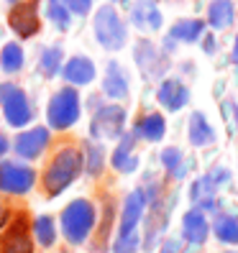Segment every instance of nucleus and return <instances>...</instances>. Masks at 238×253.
<instances>
[{"label": "nucleus", "mask_w": 238, "mask_h": 253, "mask_svg": "<svg viewBox=\"0 0 238 253\" xmlns=\"http://www.w3.org/2000/svg\"><path fill=\"white\" fill-rule=\"evenodd\" d=\"M133 56H136V64L141 67V72L146 74V77H161V74L167 72V67H169V62L164 59V54H161L148 39H141V41L136 43V51H133Z\"/></svg>", "instance_id": "nucleus-8"}, {"label": "nucleus", "mask_w": 238, "mask_h": 253, "mask_svg": "<svg viewBox=\"0 0 238 253\" xmlns=\"http://www.w3.org/2000/svg\"><path fill=\"white\" fill-rule=\"evenodd\" d=\"M190 143L192 146H207V143H213L215 141V130L210 128V123L205 121V115L202 113H192L190 115Z\"/></svg>", "instance_id": "nucleus-21"}, {"label": "nucleus", "mask_w": 238, "mask_h": 253, "mask_svg": "<svg viewBox=\"0 0 238 253\" xmlns=\"http://www.w3.org/2000/svg\"><path fill=\"white\" fill-rule=\"evenodd\" d=\"M47 143H49V130L47 128H31V130H23L16 138L13 148H16V154L21 159H36L47 148Z\"/></svg>", "instance_id": "nucleus-11"}, {"label": "nucleus", "mask_w": 238, "mask_h": 253, "mask_svg": "<svg viewBox=\"0 0 238 253\" xmlns=\"http://www.w3.org/2000/svg\"><path fill=\"white\" fill-rule=\"evenodd\" d=\"M80 171H82V154L77 148H62L54 156V161L49 164L47 174H44V189H47V195H51V197L62 195L77 179Z\"/></svg>", "instance_id": "nucleus-1"}, {"label": "nucleus", "mask_w": 238, "mask_h": 253, "mask_svg": "<svg viewBox=\"0 0 238 253\" xmlns=\"http://www.w3.org/2000/svg\"><path fill=\"white\" fill-rule=\"evenodd\" d=\"M161 253H180V243H177V241H167L164 246H161Z\"/></svg>", "instance_id": "nucleus-34"}, {"label": "nucleus", "mask_w": 238, "mask_h": 253, "mask_svg": "<svg viewBox=\"0 0 238 253\" xmlns=\"http://www.w3.org/2000/svg\"><path fill=\"white\" fill-rule=\"evenodd\" d=\"M62 3L67 5V10L77 13V16H85V13L93 8V0H62Z\"/></svg>", "instance_id": "nucleus-32"}, {"label": "nucleus", "mask_w": 238, "mask_h": 253, "mask_svg": "<svg viewBox=\"0 0 238 253\" xmlns=\"http://www.w3.org/2000/svg\"><path fill=\"white\" fill-rule=\"evenodd\" d=\"M102 167H105V151H102V146L87 141L85 143V171L97 176L102 171Z\"/></svg>", "instance_id": "nucleus-27"}, {"label": "nucleus", "mask_w": 238, "mask_h": 253, "mask_svg": "<svg viewBox=\"0 0 238 253\" xmlns=\"http://www.w3.org/2000/svg\"><path fill=\"white\" fill-rule=\"evenodd\" d=\"M10 3H16V0H10Z\"/></svg>", "instance_id": "nucleus-39"}, {"label": "nucleus", "mask_w": 238, "mask_h": 253, "mask_svg": "<svg viewBox=\"0 0 238 253\" xmlns=\"http://www.w3.org/2000/svg\"><path fill=\"white\" fill-rule=\"evenodd\" d=\"M0 253H34V241H31V235H28L26 217H18L8 228V233L3 235Z\"/></svg>", "instance_id": "nucleus-12"}, {"label": "nucleus", "mask_w": 238, "mask_h": 253, "mask_svg": "<svg viewBox=\"0 0 238 253\" xmlns=\"http://www.w3.org/2000/svg\"><path fill=\"white\" fill-rule=\"evenodd\" d=\"M34 233H36V241H39L44 248L54 246V241H56L54 220H51L49 215H41V217H36V222H34Z\"/></svg>", "instance_id": "nucleus-29"}, {"label": "nucleus", "mask_w": 238, "mask_h": 253, "mask_svg": "<svg viewBox=\"0 0 238 253\" xmlns=\"http://www.w3.org/2000/svg\"><path fill=\"white\" fill-rule=\"evenodd\" d=\"M146 192L143 189H133L131 195L126 197L123 202V212H121V230H118V235H131V233H136L139 228V222L146 212Z\"/></svg>", "instance_id": "nucleus-10"}, {"label": "nucleus", "mask_w": 238, "mask_h": 253, "mask_svg": "<svg viewBox=\"0 0 238 253\" xmlns=\"http://www.w3.org/2000/svg\"><path fill=\"white\" fill-rule=\"evenodd\" d=\"M5 151H8V138L3 136V133H0V156H3Z\"/></svg>", "instance_id": "nucleus-35"}, {"label": "nucleus", "mask_w": 238, "mask_h": 253, "mask_svg": "<svg viewBox=\"0 0 238 253\" xmlns=\"http://www.w3.org/2000/svg\"><path fill=\"white\" fill-rule=\"evenodd\" d=\"M233 18H236V10H233L231 0H213L210 8H207V23L218 28V31L228 28L233 23Z\"/></svg>", "instance_id": "nucleus-22"}, {"label": "nucleus", "mask_w": 238, "mask_h": 253, "mask_svg": "<svg viewBox=\"0 0 238 253\" xmlns=\"http://www.w3.org/2000/svg\"><path fill=\"white\" fill-rule=\"evenodd\" d=\"M207 233H210V222H207L205 212L200 210H190L182 217V235L190 246H202L207 241Z\"/></svg>", "instance_id": "nucleus-13"}, {"label": "nucleus", "mask_w": 238, "mask_h": 253, "mask_svg": "<svg viewBox=\"0 0 238 253\" xmlns=\"http://www.w3.org/2000/svg\"><path fill=\"white\" fill-rule=\"evenodd\" d=\"M123 126H126V110L121 105H105L93 115L90 133L97 141H113L123 133Z\"/></svg>", "instance_id": "nucleus-7"}, {"label": "nucleus", "mask_w": 238, "mask_h": 253, "mask_svg": "<svg viewBox=\"0 0 238 253\" xmlns=\"http://www.w3.org/2000/svg\"><path fill=\"white\" fill-rule=\"evenodd\" d=\"M102 90H105L108 97L113 100H123L128 95V77H126V69L118 64V62H110L108 69H105V80H102Z\"/></svg>", "instance_id": "nucleus-17"}, {"label": "nucleus", "mask_w": 238, "mask_h": 253, "mask_svg": "<svg viewBox=\"0 0 238 253\" xmlns=\"http://www.w3.org/2000/svg\"><path fill=\"white\" fill-rule=\"evenodd\" d=\"M190 197L195 202V210H215V184L210 182V176H200V179L192 184Z\"/></svg>", "instance_id": "nucleus-19"}, {"label": "nucleus", "mask_w": 238, "mask_h": 253, "mask_svg": "<svg viewBox=\"0 0 238 253\" xmlns=\"http://www.w3.org/2000/svg\"><path fill=\"white\" fill-rule=\"evenodd\" d=\"M136 136H123L121 138V143L115 146V151H113V156H110V164H113V169L115 171H123V174H131V171H136V167H139V156L133 154V141Z\"/></svg>", "instance_id": "nucleus-16"}, {"label": "nucleus", "mask_w": 238, "mask_h": 253, "mask_svg": "<svg viewBox=\"0 0 238 253\" xmlns=\"http://www.w3.org/2000/svg\"><path fill=\"white\" fill-rule=\"evenodd\" d=\"M159 102L164 105L167 110H180L187 105L190 100V90L180 82V80H164L159 84V92H156Z\"/></svg>", "instance_id": "nucleus-14"}, {"label": "nucleus", "mask_w": 238, "mask_h": 253, "mask_svg": "<svg viewBox=\"0 0 238 253\" xmlns=\"http://www.w3.org/2000/svg\"><path fill=\"white\" fill-rule=\"evenodd\" d=\"M202 31H205V21H200V18H185V21H177L169 28V39L172 41L180 39V41L192 43V41H200Z\"/></svg>", "instance_id": "nucleus-23"}, {"label": "nucleus", "mask_w": 238, "mask_h": 253, "mask_svg": "<svg viewBox=\"0 0 238 253\" xmlns=\"http://www.w3.org/2000/svg\"><path fill=\"white\" fill-rule=\"evenodd\" d=\"M223 253H236V251H223Z\"/></svg>", "instance_id": "nucleus-38"}, {"label": "nucleus", "mask_w": 238, "mask_h": 253, "mask_svg": "<svg viewBox=\"0 0 238 253\" xmlns=\"http://www.w3.org/2000/svg\"><path fill=\"white\" fill-rule=\"evenodd\" d=\"M47 16L59 26V28H67L69 26V10L62 0H47Z\"/></svg>", "instance_id": "nucleus-30"}, {"label": "nucleus", "mask_w": 238, "mask_h": 253, "mask_svg": "<svg viewBox=\"0 0 238 253\" xmlns=\"http://www.w3.org/2000/svg\"><path fill=\"white\" fill-rule=\"evenodd\" d=\"M233 59H236V64H238V36H236V46H233Z\"/></svg>", "instance_id": "nucleus-37"}, {"label": "nucleus", "mask_w": 238, "mask_h": 253, "mask_svg": "<svg viewBox=\"0 0 238 253\" xmlns=\"http://www.w3.org/2000/svg\"><path fill=\"white\" fill-rule=\"evenodd\" d=\"M0 102H3L5 121L13 128H23L26 123H31L34 108H31L26 92L21 90L18 84H13V82H3V84H0Z\"/></svg>", "instance_id": "nucleus-5"}, {"label": "nucleus", "mask_w": 238, "mask_h": 253, "mask_svg": "<svg viewBox=\"0 0 238 253\" xmlns=\"http://www.w3.org/2000/svg\"><path fill=\"white\" fill-rule=\"evenodd\" d=\"M5 217H8V212H5V207H0V228L5 225Z\"/></svg>", "instance_id": "nucleus-36"}, {"label": "nucleus", "mask_w": 238, "mask_h": 253, "mask_svg": "<svg viewBox=\"0 0 238 253\" xmlns=\"http://www.w3.org/2000/svg\"><path fill=\"white\" fill-rule=\"evenodd\" d=\"M36 182V171L26 164L0 161V192L5 195H26Z\"/></svg>", "instance_id": "nucleus-6"}, {"label": "nucleus", "mask_w": 238, "mask_h": 253, "mask_svg": "<svg viewBox=\"0 0 238 253\" xmlns=\"http://www.w3.org/2000/svg\"><path fill=\"white\" fill-rule=\"evenodd\" d=\"M95 36L100 41V46H105L110 51H118V49L126 46V39H128L126 23H123L121 16H118V10L113 5L97 8V13H95Z\"/></svg>", "instance_id": "nucleus-3"}, {"label": "nucleus", "mask_w": 238, "mask_h": 253, "mask_svg": "<svg viewBox=\"0 0 238 253\" xmlns=\"http://www.w3.org/2000/svg\"><path fill=\"white\" fill-rule=\"evenodd\" d=\"M47 121L56 130L72 128L80 121V95L74 87H62V90L51 97L49 108H47Z\"/></svg>", "instance_id": "nucleus-4"}, {"label": "nucleus", "mask_w": 238, "mask_h": 253, "mask_svg": "<svg viewBox=\"0 0 238 253\" xmlns=\"http://www.w3.org/2000/svg\"><path fill=\"white\" fill-rule=\"evenodd\" d=\"M95 228V207L87 200H74L62 212V233L72 246H80L87 241V235Z\"/></svg>", "instance_id": "nucleus-2"}, {"label": "nucleus", "mask_w": 238, "mask_h": 253, "mask_svg": "<svg viewBox=\"0 0 238 253\" xmlns=\"http://www.w3.org/2000/svg\"><path fill=\"white\" fill-rule=\"evenodd\" d=\"M207 176H210V182H213L215 187H218V184H223V182H228V179H231V174H228V169H223V167H220V169H213V171H210V174H207Z\"/></svg>", "instance_id": "nucleus-33"}, {"label": "nucleus", "mask_w": 238, "mask_h": 253, "mask_svg": "<svg viewBox=\"0 0 238 253\" xmlns=\"http://www.w3.org/2000/svg\"><path fill=\"white\" fill-rule=\"evenodd\" d=\"M64 80L69 84H90L95 80V64L87 56H74L64 64Z\"/></svg>", "instance_id": "nucleus-18"}, {"label": "nucleus", "mask_w": 238, "mask_h": 253, "mask_svg": "<svg viewBox=\"0 0 238 253\" xmlns=\"http://www.w3.org/2000/svg\"><path fill=\"white\" fill-rule=\"evenodd\" d=\"M141 238L139 233H131V235H118V241L113 246V253H136L139 251Z\"/></svg>", "instance_id": "nucleus-31"}, {"label": "nucleus", "mask_w": 238, "mask_h": 253, "mask_svg": "<svg viewBox=\"0 0 238 253\" xmlns=\"http://www.w3.org/2000/svg\"><path fill=\"white\" fill-rule=\"evenodd\" d=\"M131 21H133V26H139L141 31H156L161 26V13H159L154 0H139V3L131 8Z\"/></svg>", "instance_id": "nucleus-15"}, {"label": "nucleus", "mask_w": 238, "mask_h": 253, "mask_svg": "<svg viewBox=\"0 0 238 253\" xmlns=\"http://www.w3.org/2000/svg\"><path fill=\"white\" fill-rule=\"evenodd\" d=\"M8 23L21 39L34 36L39 31V26H41V21H39V0H28V3H23V5H16L10 10Z\"/></svg>", "instance_id": "nucleus-9"}, {"label": "nucleus", "mask_w": 238, "mask_h": 253, "mask_svg": "<svg viewBox=\"0 0 238 253\" xmlns=\"http://www.w3.org/2000/svg\"><path fill=\"white\" fill-rule=\"evenodd\" d=\"M62 59H64V51L59 46H49L41 51V62H39V69L44 72V77H54L62 67Z\"/></svg>", "instance_id": "nucleus-28"}, {"label": "nucleus", "mask_w": 238, "mask_h": 253, "mask_svg": "<svg viewBox=\"0 0 238 253\" xmlns=\"http://www.w3.org/2000/svg\"><path fill=\"white\" fill-rule=\"evenodd\" d=\"M164 133H167V121L159 113L143 115L139 121V126L133 128V136H141L146 141H161V138H164Z\"/></svg>", "instance_id": "nucleus-20"}, {"label": "nucleus", "mask_w": 238, "mask_h": 253, "mask_svg": "<svg viewBox=\"0 0 238 253\" xmlns=\"http://www.w3.org/2000/svg\"><path fill=\"white\" fill-rule=\"evenodd\" d=\"M213 230H215V238L220 243H228V246L238 243V217H233V215H218L215 222H213Z\"/></svg>", "instance_id": "nucleus-24"}, {"label": "nucleus", "mask_w": 238, "mask_h": 253, "mask_svg": "<svg viewBox=\"0 0 238 253\" xmlns=\"http://www.w3.org/2000/svg\"><path fill=\"white\" fill-rule=\"evenodd\" d=\"M23 49L18 46V43H5L3 51H0V69L13 74V72H18L23 67Z\"/></svg>", "instance_id": "nucleus-26"}, {"label": "nucleus", "mask_w": 238, "mask_h": 253, "mask_svg": "<svg viewBox=\"0 0 238 253\" xmlns=\"http://www.w3.org/2000/svg\"><path fill=\"white\" fill-rule=\"evenodd\" d=\"M161 164H164V169L174 176V179H182L185 171H187L185 156H182V151H180L177 146H169V148H164V151H161Z\"/></svg>", "instance_id": "nucleus-25"}]
</instances>
